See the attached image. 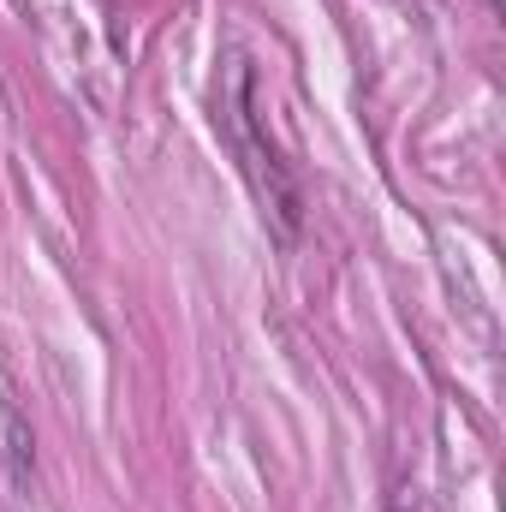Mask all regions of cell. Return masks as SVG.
Returning a JSON list of instances; mask_svg holds the SVG:
<instances>
[{"label":"cell","instance_id":"cell-1","mask_svg":"<svg viewBox=\"0 0 506 512\" xmlns=\"http://www.w3.org/2000/svg\"><path fill=\"white\" fill-rule=\"evenodd\" d=\"M393 512H405V507H393Z\"/></svg>","mask_w":506,"mask_h":512}]
</instances>
